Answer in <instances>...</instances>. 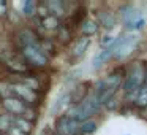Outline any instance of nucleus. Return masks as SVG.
<instances>
[{"instance_id":"nucleus-1","label":"nucleus","mask_w":147,"mask_h":135,"mask_svg":"<svg viewBox=\"0 0 147 135\" xmlns=\"http://www.w3.org/2000/svg\"><path fill=\"white\" fill-rule=\"evenodd\" d=\"M120 84H122V76L119 73H112L108 78H105V80L96 83L95 89H93V95L100 100L101 105H106L115 95V92L120 87Z\"/></svg>"},{"instance_id":"nucleus-2","label":"nucleus","mask_w":147,"mask_h":135,"mask_svg":"<svg viewBox=\"0 0 147 135\" xmlns=\"http://www.w3.org/2000/svg\"><path fill=\"white\" fill-rule=\"evenodd\" d=\"M101 106L103 105L100 103V100L92 94V95H89L81 103L74 105L73 108L68 111V116L73 118L74 121H78V122H84V121H87V119H92V116L96 115V113L101 110Z\"/></svg>"},{"instance_id":"nucleus-3","label":"nucleus","mask_w":147,"mask_h":135,"mask_svg":"<svg viewBox=\"0 0 147 135\" xmlns=\"http://www.w3.org/2000/svg\"><path fill=\"white\" fill-rule=\"evenodd\" d=\"M146 78H147V68L141 62L134 64L133 68L130 70V73H128V76L125 78V83H123L125 92L127 94L138 92L146 84Z\"/></svg>"},{"instance_id":"nucleus-4","label":"nucleus","mask_w":147,"mask_h":135,"mask_svg":"<svg viewBox=\"0 0 147 135\" xmlns=\"http://www.w3.org/2000/svg\"><path fill=\"white\" fill-rule=\"evenodd\" d=\"M21 56L27 62V65H32V67H36V68H43L49 64V57L41 51L40 43L35 46H29V48L21 49Z\"/></svg>"},{"instance_id":"nucleus-5","label":"nucleus","mask_w":147,"mask_h":135,"mask_svg":"<svg viewBox=\"0 0 147 135\" xmlns=\"http://www.w3.org/2000/svg\"><path fill=\"white\" fill-rule=\"evenodd\" d=\"M0 61L3 62V65L7 68H10L13 73L16 75H22L24 72H27V62L24 61V57L21 54L14 51H3L0 52Z\"/></svg>"},{"instance_id":"nucleus-6","label":"nucleus","mask_w":147,"mask_h":135,"mask_svg":"<svg viewBox=\"0 0 147 135\" xmlns=\"http://www.w3.org/2000/svg\"><path fill=\"white\" fill-rule=\"evenodd\" d=\"M11 86H13V95L18 97L19 100H22L27 106H36L40 103L38 92L32 91L30 87H27L26 84L19 83V81H13Z\"/></svg>"},{"instance_id":"nucleus-7","label":"nucleus","mask_w":147,"mask_h":135,"mask_svg":"<svg viewBox=\"0 0 147 135\" xmlns=\"http://www.w3.org/2000/svg\"><path fill=\"white\" fill-rule=\"evenodd\" d=\"M122 19H123L125 27L130 30H139L146 26V18H144V14L133 7H125L123 13H122Z\"/></svg>"},{"instance_id":"nucleus-8","label":"nucleus","mask_w":147,"mask_h":135,"mask_svg":"<svg viewBox=\"0 0 147 135\" xmlns=\"http://www.w3.org/2000/svg\"><path fill=\"white\" fill-rule=\"evenodd\" d=\"M138 45V37L136 35H123L117 38V48H115L114 57L123 59L136 48Z\"/></svg>"},{"instance_id":"nucleus-9","label":"nucleus","mask_w":147,"mask_h":135,"mask_svg":"<svg viewBox=\"0 0 147 135\" xmlns=\"http://www.w3.org/2000/svg\"><path fill=\"white\" fill-rule=\"evenodd\" d=\"M55 129L60 135H78L79 134V122L70 118L68 115H62L55 121Z\"/></svg>"},{"instance_id":"nucleus-10","label":"nucleus","mask_w":147,"mask_h":135,"mask_svg":"<svg viewBox=\"0 0 147 135\" xmlns=\"http://www.w3.org/2000/svg\"><path fill=\"white\" fill-rule=\"evenodd\" d=\"M38 43H40V37L30 29H21L16 33V45L19 49L29 48V46H35Z\"/></svg>"},{"instance_id":"nucleus-11","label":"nucleus","mask_w":147,"mask_h":135,"mask_svg":"<svg viewBox=\"0 0 147 135\" xmlns=\"http://www.w3.org/2000/svg\"><path fill=\"white\" fill-rule=\"evenodd\" d=\"M2 106H3V110L8 113V115L14 116V118H18V116H22L24 111H26L27 105L22 102V100H19L18 97H10V99H5L2 100Z\"/></svg>"},{"instance_id":"nucleus-12","label":"nucleus","mask_w":147,"mask_h":135,"mask_svg":"<svg viewBox=\"0 0 147 135\" xmlns=\"http://www.w3.org/2000/svg\"><path fill=\"white\" fill-rule=\"evenodd\" d=\"M115 48H117V38L114 40V43H112L111 46H108V48H105L103 51H100L98 54L93 57V61H92V64H93V68H100L103 64H106V62L109 61V59L114 56V52H115Z\"/></svg>"},{"instance_id":"nucleus-13","label":"nucleus","mask_w":147,"mask_h":135,"mask_svg":"<svg viewBox=\"0 0 147 135\" xmlns=\"http://www.w3.org/2000/svg\"><path fill=\"white\" fill-rule=\"evenodd\" d=\"M87 87H89V84L86 83L76 86V89L71 92V103L73 105H78V103H81L82 100L87 99Z\"/></svg>"},{"instance_id":"nucleus-14","label":"nucleus","mask_w":147,"mask_h":135,"mask_svg":"<svg viewBox=\"0 0 147 135\" xmlns=\"http://www.w3.org/2000/svg\"><path fill=\"white\" fill-rule=\"evenodd\" d=\"M46 5H48L49 13H51L52 16L60 18L65 14V3L60 2V0H49V2H46Z\"/></svg>"},{"instance_id":"nucleus-15","label":"nucleus","mask_w":147,"mask_h":135,"mask_svg":"<svg viewBox=\"0 0 147 135\" xmlns=\"http://www.w3.org/2000/svg\"><path fill=\"white\" fill-rule=\"evenodd\" d=\"M98 21H100V24H101L105 29H108V30L114 29L115 22H117V21H115L114 13H111V11H103V13H100Z\"/></svg>"},{"instance_id":"nucleus-16","label":"nucleus","mask_w":147,"mask_h":135,"mask_svg":"<svg viewBox=\"0 0 147 135\" xmlns=\"http://www.w3.org/2000/svg\"><path fill=\"white\" fill-rule=\"evenodd\" d=\"M13 127L18 129V130H21V132H24V134H27V135H30L32 130H33V122H30V121H27V119L18 116V118H14V121H13Z\"/></svg>"},{"instance_id":"nucleus-17","label":"nucleus","mask_w":147,"mask_h":135,"mask_svg":"<svg viewBox=\"0 0 147 135\" xmlns=\"http://www.w3.org/2000/svg\"><path fill=\"white\" fill-rule=\"evenodd\" d=\"M98 22L93 19H86L82 24H81V32H82L84 37H87L89 38L90 35H95L96 32H98Z\"/></svg>"},{"instance_id":"nucleus-18","label":"nucleus","mask_w":147,"mask_h":135,"mask_svg":"<svg viewBox=\"0 0 147 135\" xmlns=\"http://www.w3.org/2000/svg\"><path fill=\"white\" fill-rule=\"evenodd\" d=\"M13 121H14V116L8 115V113H2L0 115V134L7 135L13 129Z\"/></svg>"},{"instance_id":"nucleus-19","label":"nucleus","mask_w":147,"mask_h":135,"mask_svg":"<svg viewBox=\"0 0 147 135\" xmlns=\"http://www.w3.org/2000/svg\"><path fill=\"white\" fill-rule=\"evenodd\" d=\"M89 45H90V38H87V37L79 38L76 43H74V46H73V57H81V56L87 51Z\"/></svg>"},{"instance_id":"nucleus-20","label":"nucleus","mask_w":147,"mask_h":135,"mask_svg":"<svg viewBox=\"0 0 147 135\" xmlns=\"http://www.w3.org/2000/svg\"><path fill=\"white\" fill-rule=\"evenodd\" d=\"M40 26H41L43 29H46V30H59L60 29V21H59V18L49 14L48 18H45V19L40 21Z\"/></svg>"},{"instance_id":"nucleus-21","label":"nucleus","mask_w":147,"mask_h":135,"mask_svg":"<svg viewBox=\"0 0 147 135\" xmlns=\"http://www.w3.org/2000/svg\"><path fill=\"white\" fill-rule=\"evenodd\" d=\"M96 129H98V124L93 119H87L84 122H79V134L82 135H92Z\"/></svg>"},{"instance_id":"nucleus-22","label":"nucleus","mask_w":147,"mask_h":135,"mask_svg":"<svg viewBox=\"0 0 147 135\" xmlns=\"http://www.w3.org/2000/svg\"><path fill=\"white\" fill-rule=\"evenodd\" d=\"M36 7H38L36 2H33V0H26V2L22 3L21 13H22V16H26V18H33L36 14Z\"/></svg>"},{"instance_id":"nucleus-23","label":"nucleus","mask_w":147,"mask_h":135,"mask_svg":"<svg viewBox=\"0 0 147 135\" xmlns=\"http://www.w3.org/2000/svg\"><path fill=\"white\" fill-rule=\"evenodd\" d=\"M68 103H71V92L63 94V95H60L57 100H55L54 106H52V113H59L65 105H68Z\"/></svg>"},{"instance_id":"nucleus-24","label":"nucleus","mask_w":147,"mask_h":135,"mask_svg":"<svg viewBox=\"0 0 147 135\" xmlns=\"http://www.w3.org/2000/svg\"><path fill=\"white\" fill-rule=\"evenodd\" d=\"M10 97H13V86H11V83L5 80H0V99L5 100V99H10Z\"/></svg>"},{"instance_id":"nucleus-25","label":"nucleus","mask_w":147,"mask_h":135,"mask_svg":"<svg viewBox=\"0 0 147 135\" xmlns=\"http://www.w3.org/2000/svg\"><path fill=\"white\" fill-rule=\"evenodd\" d=\"M40 48H41V51L45 52L48 57L55 52V48H54V45H52V42L48 38H40Z\"/></svg>"},{"instance_id":"nucleus-26","label":"nucleus","mask_w":147,"mask_h":135,"mask_svg":"<svg viewBox=\"0 0 147 135\" xmlns=\"http://www.w3.org/2000/svg\"><path fill=\"white\" fill-rule=\"evenodd\" d=\"M134 102H136V105L141 106V108L147 106V83L139 89V92H138V97H136V100H134Z\"/></svg>"},{"instance_id":"nucleus-27","label":"nucleus","mask_w":147,"mask_h":135,"mask_svg":"<svg viewBox=\"0 0 147 135\" xmlns=\"http://www.w3.org/2000/svg\"><path fill=\"white\" fill-rule=\"evenodd\" d=\"M21 118L27 119V121H30V122H35L36 118H38V113H36L35 106H27L26 111H24V115L21 116Z\"/></svg>"},{"instance_id":"nucleus-28","label":"nucleus","mask_w":147,"mask_h":135,"mask_svg":"<svg viewBox=\"0 0 147 135\" xmlns=\"http://www.w3.org/2000/svg\"><path fill=\"white\" fill-rule=\"evenodd\" d=\"M57 37H59V40H60V42H63V43L70 42V38H71L70 29H68V27H65V26H60V29L57 30Z\"/></svg>"},{"instance_id":"nucleus-29","label":"nucleus","mask_w":147,"mask_h":135,"mask_svg":"<svg viewBox=\"0 0 147 135\" xmlns=\"http://www.w3.org/2000/svg\"><path fill=\"white\" fill-rule=\"evenodd\" d=\"M8 14V3L5 0H0V18H5Z\"/></svg>"},{"instance_id":"nucleus-30","label":"nucleus","mask_w":147,"mask_h":135,"mask_svg":"<svg viewBox=\"0 0 147 135\" xmlns=\"http://www.w3.org/2000/svg\"><path fill=\"white\" fill-rule=\"evenodd\" d=\"M7 135H27V134H24V132H21V130H18V129H14V127H13Z\"/></svg>"},{"instance_id":"nucleus-31","label":"nucleus","mask_w":147,"mask_h":135,"mask_svg":"<svg viewBox=\"0 0 147 135\" xmlns=\"http://www.w3.org/2000/svg\"><path fill=\"white\" fill-rule=\"evenodd\" d=\"M55 135H60V134H55Z\"/></svg>"},{"instance_id":"nucleus-32","label":"nucleus","mask_w":147,"mask_h":135,"mask_svg":"<svg viewBox=\"0 0 147 135\" xmlns=\"http://www.w3.org/2000/svg\"><path fill=\"white\" fill-rule=\"evenodd\" d=\"M0 135H2V134H0Z\"/></svg>"}]
</instances>
